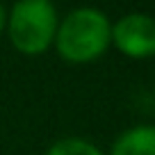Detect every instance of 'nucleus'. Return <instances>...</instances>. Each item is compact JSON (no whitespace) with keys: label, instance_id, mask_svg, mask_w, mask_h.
Returning <instances> with one entry per match:
<instances>
[{"label":"nucleus","instance_id":"nucleus-1","mask_svg":"<svg viewBox=\"0 0 155 155\" xmlns=\"http://www.w3.org/2000/svg\"><path fill=\"white\" fill-rule=\"evenodd\" d=\"M112 44V25L103 12L94 7L73 9L55 32V46L62 59L84 64L98 59Z\"/></svg>","mask_w":155,"mask_h":155},{"label":"nucleus","instance_id":"nucleus-2","mask_svg":"<svg viewBox=\"0 0 155 155\" xmlns=\"http://www.w3.org/2000/svg\"><path fill=\"white\" fill-rule=\"evenodd\" d=\"M57 9L50 0H18L7 16L12 46L23 55H41L55 41Z\"/></svg>","mask_w":155,"mask_h":155},{"label":"nucleus","instance_id":"nucleus-3","mask_svg":"<svg viewBox=\"0 0 155 155\" xmlns=\"http://www.w3.org/2000/svg\"><path fill=\"white\" fill-rule=\"evenodd\" d=\"M112 44L132 59L155 55V18L148 14H128L112 25Z\"/></svg>","mask_w":155,"mask_h":155},{"label":"nucleus","instance_id":"nucleus-4","mask_svg":"<svg viewBox=\"0 0 155 155\" xmlns=\"http://www.w3.org/2000/svg\"><path fill=\"white\" fill-rule=\"evenodd\" d=\"M110 155H155V126H135L114 141Z\"/></svg>","mask_w":155,"mask_h":155},{"label":"nucleus","instance_id":"nucleus-5","mask_svg":"<svg viewBox=\"0 0 155 155\" xmlns=\"http://www.w3.org/2000/svg\"><path fill=\"white\" fill-rule=\"evenodd\" d=\"M46 155H103L98 146H94L87 139H78V137H68V139H59L48 148Z\"/></svg>","mask_w":155,"mask_h":155},{"label":"nucleus","instance_id":"nucleus-6","mask_svg":"<svg viewBox=\"0 0 155 155\" xmlns=\"http://www.w3.org/2000/svg\"><path fill=\"white\" fill-rule=\"evenodd\" d=\"M7 28V12H5V7L0 5V32Z\"/></svg>","mask_w":155,"mask_h":155}]
</instances>
